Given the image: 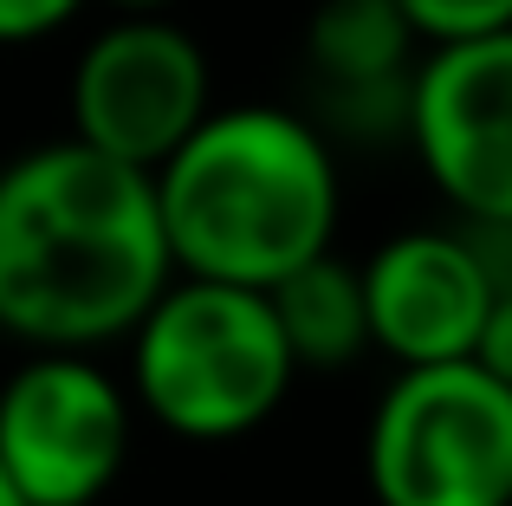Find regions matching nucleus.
<instances>
[{"instance_id": "11", "label": "nucleus", "mask_w": 512, "mask_h": 506, "mask_svg": "<svg viewBox=\"0 0 512 506\" xmlns=\"http://www.w3.org/2000/svg\"><path fill=\"white\" fill-rule=\"evenodd\" d=\"M409 33L428 46H461V39H487L512 26V0H396Z\"/></svg>"}, {"instance_id": "9", "label": "nucleus", "mask_w": 512, "mask_h": 506, "mask_svg": "<svg viewBox=\"0 0 512 506\" xmlns=\"http://www.w3.org/2000/svg\"><path fill=\"white\" fill-rule=\"evenodd\" d=\"M415 59H422V39L409 33L396 0H318L305 20V72L318 98L312 124L325 137L344 130L357 143L402 137Z\"/></svg>"}, {"instance_id": "15", "label": "nucleus", "mask_w": 512, "mask_h": 506, "mask_svg": "<svg viewBox=\"0 0 512 506\" xmlns=\"http://www.w3.org/2000/svg\"><path fill=\"white\" fill-rule=\"evenodd\" d=\"M0 506H20V494L7 487V474H0Z\"/></svg>"}, {"instance_id": "5", "label": "nucleus", "mask_w": 512, "mask_h": 506, "mask_svg": "<svg viewBox=\"0 0 512 506\" xmlns=\"http://www.w3.org/2000/svg\"><path fill=\"white\" fill-rule=\"evenodd\" d=\"M130 435L137 403L91 351H33L0 383V474L20 506H98Z\"/></svg>"}, {"instance_id": "12", "label": "nucleus", "mask_w": 512, "mask_h": 506, "mask_svg": "<svg viewBox=\"0 0 512 506\" xmlns=\"http://www.w3.org/2000/svg\"><path fill=\"white\" fill-rule=\"evenodd\" d=\"M91 0H0V46H39L65 33Z\"/></svg>"}, {"instance_id": "4", "label": "nucleus", "mask_w": 512, "mask_h": 506, "mask_svg": "<svg viewBox=\"0 0 512 506\" xmlns=\"http://www.w3.org/2000/svg\"><path fill=\"white\" fill-rule=\"evenodd\" d=\"M363 481L376 506H512V383L474 357L396 370L370 409Z\"/></svg>"}, {"instance_id": "3", "label": "nucleus", "mask_w": 512, "mask_h": 506, "mask_svg": "<svg viewBox=\"0 0 512 506\" xmlns=\"http://www.w3.org/2000/svg\"><path fill=\"white\" fill-rule=\"evenodd\" d=\"M130 403L182 442L266 429L299 383L266 292L175 273L130 325Z\"/></svg>"}, {"instance_id": "6", "label": "nucleus", "mask_w": 512, "mask_h": 506, "mask_svg": "<svg viewBox=\"0 0 512 506\" xmlns=\"http://www.w3.org/2000/svg\"><path fill=\"white\" fill-rule=\"evenodd\" d=\"M214 111V72L201 39L175 13H117L72 59L65 117L85 150L150 176Z\"/></svg>"}, {"instance_id": "14", "label": "nucleus", "mask_w": 512, "mask_h": 506, "mask_svg": "<svg viewBox=\"0 0 512 506\" xmlns=\"http://www.w3.org/2000/svg\"><path fill=\"white\" fill-rule=\"evenodd\" d=\"M111 13H175L182 0H104Z\"/></svg>"}, {"instance_id": "10", "label": "nucleus", "mask_w": 512, "mask_h": 506, "mask_svg": "<svg viewBox=\"0 0 512 506\" xmlns=\"http://www.w3.org/2000/svg\"><path fill=\"white\" fill-rule=\"evenodd\" d=\"M266 305L279 318L292 364L299 370H344L370 351V318H363V286L357 266L338 247L305 260L299 273H286L279 286H266Z\"/></svg>"}, {"instance_id": "1", "label": "nucleus", "mask_w": 512, "mask_h": 506, "mask_svg": "<svg viewBox=\"0 0 512 506\" xmlns=\"http://www.w3.org/2000/svg\"><path fill=\"white\" fill-rule=\"evenodd\" d=\"M175 279L143 169L78 137L0 163V331L26 351L124 344Z\"/></svg>"}, {"instance_id": "13", "label": "nucleus", "mask_w": 512, "mask_h": 506, "mask_svg": "<svg viewBox=\"0 0 512 506\" xmlns=\"http://www.w3.org/2000/svg\"><path fill=\"white\" fill-rule=\"evenodd\" d=\"M474 364L512 383V292H493L487 318H480V338H474Z\"/></svg>"}, {"instance_id": "7", "label": "nucleus", "mask_w": 512, "mask_h": 506, "mask_svg": "<svg viewBox=\"0 0 512 506\" xmlns=\"http://www.w3.org/2000/svg\"><path fill=\"white\" fill-rule=\"evenodd\" d=\"M402 143L454 221L512 228V26L415 59Z\"/></svg>"}, {"instance_id": "2", "label": "nucleus", "mask_w": 512, "mask_h": 506, "mask_svg": "<svg viewBox=\"0 0 512 506\" xmlns=\"http://www.w3.org/2000/svg\"><path fill=\"white\" fill-rule=\"evenodd\" d=\"M150 189L169 266L188 279L266 292L338 247V150L286 104H214L150 169Z\"/></svg>"}, {"instance_id": "8", "label": "nucleus", "mask_w": 512, "mask_h": 506, "mask_svg": "<svg viewBox=\"0 0 512 506\" xmlns=\"http://www.w3.org/2000/svg\"><path fill=\"white\" fill-rule=\"evenodd\" d=\"M363 318H370V351L409 364H454L474 357L480 318L493 305L487 260L474 253L467 228H409L389 234L357 266Z\"/></svg>"}]
</instances>
